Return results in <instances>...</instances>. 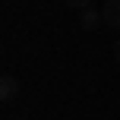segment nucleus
<instances>
[{
  "label": "nucleus",
  "mask_w": 120,
  "mask_h": 120,
  "mask_svg": "<svg viewBox=\"0 0 120 120\" xmlns=\"http://www.w3.org/2000/svg\"><path fill=\"white\" fill-rule=\"evenodd\" d=\"M104 25H111V29H120V0H104Z\"/></svg>",
  "instance_id": "1"
},
{
  "label": "nucleus",
  "mask_w": 120,
  "mask_h": 120,
  "mask_svg": "<svg viewBox=\"0 0 120 120\" xmlns=\"http://www.w3.org/2000/svg\"><path fill=\"white\" fill-rule=\"evenodd\" d=\"M114 57H117V63H120V41L114 44Z\"/></svg>",
  "instance_id": "5"
},
{
  "label": "nucleus",
  "mask_w": 120,
  "mask_h": 120,
  "mask_svg": "<svg viewBox=\"0 0 120 120\" xmlns=\"http://www.w3.org/2000/svg\"><path fill=\"white\" fill-rule=\"evenodd\" d=\"M63 3L70 6V10H79V13H82V10H89V6H92V0H63Z\"/></svg>",
  "instance_id": "4"
},
{
  "label": "nucleus",
  "mask_w": 120,
  "mask_h": 120,
  "mask_svg": "<svg viewBox=\"0 0 120 120\" xmlns=\"http://www.w3.org/2000/svg\"><path fill=\"white\" fill-rule=\"evenodd\" d=\"M19 95V79L16 76H3L0 79V101H13Z\"/></svg>",
  "instance_id": "3"
},
{
  "label": "nucleus",
  "mask_w": 120,
  "mask_h": 120,
  "mask_svg": "<svg viewBox=\"0 0 120 120\" xmlns=\"http://www.w3.org/2000/svg\"><path fill=\"white\" fill-rule=\"evenodd\" d=\"M101 22H104V16H101V13L95 10V6H89V10H82V13H79V25H82L85 32L98 29V25H101Z\"/></svg>",
  "instance_id": "2"
}]
</instances>
